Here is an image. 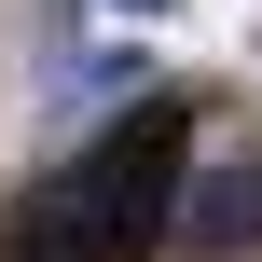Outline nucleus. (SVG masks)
Instances as JSON below:
<instances>
[{"instance_id":"3","label":"nucleus","mask_w":262,"mask_h":262,"mask_svg":"<svg viewBox=\"0 0 262 262\" xmlns=\"http://www.w3.org/2000/svg\"><path fill=\"white\" fill-rule=\"evenodd\" d=\"M0 262H111V235L83 221V193H41V207H14Z\"/></svg>"},{"instance_id":"4","label":"nucleus","mask_w":262,"mask_h":262,"mask_svg":"<svg viewBox=\"0 0 262 262\" xmlns=\"http://www.w3.org/2000/svg\"><path fill=\"white\" fill-rule=\"evenodd\" d=\"M124 14H152V0H124Z\"/></svg>"},{"instance_id":"1","label":"nucleus","mask_w":262,"mask_h":262,"mask_svg":"<svg viewBox=\"0 0 262 262\" xmlns=\"http://www.w3.org/2000/svg\"><path fill=\"white\" fill-rule=\"evenodd\" d=\"M83 221L111 235V262H138V249H166V221H180V111H124L97 152H83Z\"/></svg>"},{"instance_id":"2","label":"nucleus","mask_w":262,"mask_h":262,"mask_svg":"<svg viewBox=\"0 0 262 262\" xmlns=\"http://www.w3.org/2000/svg\"><path fill=\"white\" fill-rule=\"evenodd\" d=\"M180 262H262V152H207L180 180V221H166Z\"/></svg>"}]
</instances>
